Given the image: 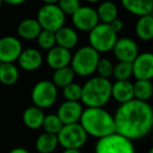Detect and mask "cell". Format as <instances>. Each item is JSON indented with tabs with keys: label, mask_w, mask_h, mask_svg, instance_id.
I'll use <instances>...</instances> for the list:
<instances>
[{
	"label": "cell",
	"mask_w": 153,
	"mask_h": 153,
	"mask_svg": "<svg viewBox=\"0 0 153 153\" xmlns=\"http://www.w3.org/2000/svg\"><path fill=\"white\" fill-rule=\"evenodd\" d=\"M55 36L58 46L63 47L68 51H71L79 43V34L74 28L70 26L64 25L55 33Z\"/></svg>",
	"instance_id": "cell-18"
},
{
	"label": "cell",
	"mask_w": 153,
	"mask_h": 153,
	"mask_svg": "<svg viewBox=\"0 0 153 153\" xmlns=\"http://www.w3.org/2000/svg\"><path fill=\"white\" fill-rule=\"evenodd\" d=\"M113 67H114V64L112 63L111 60L107 59V58H101L98 63L96 72L98 74V76L110 80V78L113 76Z\"/></svg>",
	"instance_id": "cell-32"
},
{
	"label": "cell",
	"mask_w": 153,
	"mask_h": 153,
	"mask_svg": "<svg viewBox=\"0 0 153 153\" xmlns=\"http://www.w3.org/2000/svg\"><path fill=\"white\" fill-rule=\"evenodd\" d=\"M94 153H135V147L132 140L114 132L98 140Z\"/></svg>",
	"instance_id": "cell-8"
},
{
	"label": "cell",
	"mask_w": 153,
	"mask_h": 153,
	"mask_svg": "<svg viewBox=\"0 0 153 153\" xmlns=\"http://www.w3.org/2000/svg\"><path fill=\"white\" fill-rule=\"evenodd\" d=\"M122 5L127 12L140 18L151 15L153 12V1L148 0H123Z\"/></svg>",
	"instance_id": "cell-20"
},
{
	"label": "cell",
	"mask_w": 153,
	"mask_h": 153,
	"mask_svg": "<svg viewBox=\"0 0 153 153\" xmlns=\"http://www.w3.org/2000/svg\"><path fill=\"white\" fill-rule=\"evenodd\" d=\"M44 117H45L44 111L33 105V106L27 107L23 111L22 121H23L24 125L27 128L33 130H37L39 128H42Z\"/></svg>",
	"instance_id": "cell-21"
},
{
	"label": "cell",
	"mask_w": 153,
	"mask_h": 153,
	"mask_svg": "<svg viewBox=\"0 0 153 153\" xmlns=\"http://www.w3.org/2000/svg\"><path fill=\"white\" fill-rule=\"evenodd\" d=\"M148 153H153V146H152V147H151V148H150V149H149Z\"/></svg>",
	"instance_id": "cell-38"
},
{
	"label": "cell",
	"mask_w": 153,
	"mask_h": 153,
	"mask_svg": "<svg viewBox=\"0 0 153 153\" xmlns=\"http://www.w3.org/2000/svg\"><path fill=\"white\" fill-rule=\"evenodd\" d=\"M80 125L88 136L98 140L115 132L113 115L104 108H86L82 113Z\"/></svg>",
	"instance_id": "cell-2"
},
{
	"label": "cell",
	"mask_w": 153,
	"mask_h": 153,
	"mask_svg": "<svg viewBox=\"0 0 153 153\" xmlns=\"http://www.w3.org/2000/svg\"><path fill=\"white\" fill-rule=\"evenodd\" d=\"M71 57H72V53L70 51L56 45L51 51H47L45 60H46L47 65L51 69L58 70V69H61V68L70 66Z\"/></svg>",
	"instance_id": "cell-15"
},
{
	"label": "cell",
	"mask_w": 153,
	"mask_h": 153,
	"mask_svg": "<svg viewBox=\"0 0 153 153\" xmlns=\"http://www.w3.org/2000/svg\"><path fill=\"white\" fill-rule=\"evenodd\" d=\"M113 119L115 132L133 142L145 137L151 132L153 108L148 102L132 100L120 105Z\"/></svg>",
	"instance_id": "cell-1"
},
{
	"label": "cell",
	"mask_w": 153,
	"mask_h": 153,
	"mask_svg": "<svg viewBox=\"0 0 153 153\" xmlns=\"http://www.w3.org/2000/svg\"><path fill=\"white\" fill-rule=\"evenodd\" d=\"M34 106L40 109L51 108L58 99V88L48 80H41L34 85L30 92Z\"/></svg>",
	"instance_id": "cell-9"
},
{
	"label": "cell",
	"mask_w": 153,
	"mask_h": 153,
	"mask_svg": "<svg viewBox=\"0 0 153 153\" xmlns=\"http://www.w3.org/2000/svg\"><path fill=\"white\" fill-rule=\"evenodd\" d=\"M42 32L39 22L36 18H25L17 26V33L19 37L25 40H35Z\"/></svg>",
	"instance_id": "cell-19"
},
{
	"label": "cell",
	"mask_w": 153,
	"mask_h": 153,
	"mask_svg": "<svg viewBox=\"0 0 153 153\" xmlns=\"http://www.w3.org/2000/svg\"><path fill=\"white\" fill-rule=\"evenodd\" d=\"M110 80L101 76H91L82 86L81 102L87 108H104L111 99Z\"/></svg>",
	"instance_id": "cell-3"
},
{
	"label": "cell",
	"mask_w": 153,
	"mask_h": 153,
	"mask_svg": "<svg viewBox=\"0 0 153 153\" xmlns=\"http://www.w3.org/2000/svg\"><path fill=\"white\" fill-rule=\"evenodd\" d=\"M74 76H76V74L74 72V70L71 69L70 66H68V67L55 70L53 74L51 82L57 88H62L63 89L64 87H66V86H68L74 82Z\"/></svg>",
	"instance_id": "cell-26"
},
{
	"label": "cell",
	"mask_w": 153,
	"mask_h": 153,
	"mask_svg": "<svg viewBox=\"0 0 153 153\" xmlns=\"http://www.w3.org/2000/svg\"><path fill=\"white\" fill-rule=\"evenodd\" d=\"M37 40V44L43 51H51L53 47H55L57 45L56 43V36L55 33L48 32V30H43L40 33V35L38 36Z\"/></svg>",
	"instance_id": "cell-30"
},
{
	"label": "cell",
	"mask_w": 153,
	"mask_h": 153,
	"mask_svg": "<svg viewBox=\"0 0 153 153\" xmlns=\"http://www.w3.org/2000/svg\"><path fill=\"white\" fill-rule=\"evenodd\" d=\"M58 143L64 150H80L87 143L88 135L80 123L64 125L57 134Z\"/></svg>",
	"instance_id": "cell-7"
},
{
	"label": "cell",
	"mask_w": 153,
	"mask_h": 153,
	"mask_svg": "<svg viewBox=\"0 0 153 153\" xmlns=\"http://www.w3.org/2000/svg\"><path fill=\"white\" fill-rule=\"evenodd\" d=\"M117 34L109 24L99 23L88 33L89 46L99 53H109L113 49L117 41Z\"/></svg>",
	"instance_id": "cell-6"
},
{
	"label": "cell",
	"mask_w": 153,
	"mask_h": 153,
	"mask_svg": "<svg viewBox=\"0 0 153 153\" xmlns=\"http://www.w3.org/2000/svg\"><path fill=\"white\" fill-rule=\"evenodd\" d=\"M23 51L22 43L15 36L0 38V63H14Z\"/></svg>",
	"instance_id": "cell-12"
},
{
	"label": "cell",
	"mask_w": 153,
	"mask_h": 153,
	"mask_svg": "<svg viewBox=\"0 0 153 153\" xmlns=\"http://www.w3.org/2000/svg\"><path fill=\"white\" fill-rule=\"evenodd\" d=\"M62 153H82L80 150H70V149H67V150H63Z\"/></svg>",
	"instance_id": "cell-37"
},
{
	"label": "cell",
	"mask_w": 153,
	"mask_h": 153,
	"mask_svg": "<svg viewBox=\"0 0 153 153\" xmlns=\"http://www.w3.org/2000/svg\"><path fill=\"white\" fill-rule=\"evenodd\" d=\"M9 153H30L27 149L25 148H21V147H17V148H14L10 151Z\"/></svg>",
	"instance_id": "cell-35"
},
{
	"label": "cell",
	"mask_w": 153,
	"mask_h": 153,
	"mask_svg": "<svg viewBox=\"0 0 153 153\" xmlns=\"http://www.w3.org/2000/svg\"><path fill=\"white\" fill-rule=\"evenodd\" d=\"M133 76L132 63L127 62H117L113 67V78L115 81H129Z\"/></svg>",
	"instance_id": "cell-29"
},
{
	"label": "cell",
	"mask_w": 153,
	"mask_h": 153,
	"mask_svg": "<svg viewBox=\"0 0 153 153\" xmlns=\"http://www.w3.org/2000/svg\"><path fill=\"white\" fill-rule=\"evenodd\" d=\"M100 59V53L98 51L89 45H85L74 51L71 57L70 67L74 74L82 78L90 76L97 71Z\"/></svg>",
	"instance_id": "cell-4"
},
{
	"label": "cell",
	"mask_w": 153,
	"mask_h": 153,
	"mask_svg": "<svg viewBox=\"0 0 153 153\" xmlns=\"http://www.w3.org/2000/svg\"><path fill=\"white\" fill-rule=\"evenodd\" d=\"M134 100L147 102L153 97V83L152 81L136 80L133 83Z\"/></svg>",
	"instance_id": "cell-27"
},
{
	"label": "cell",
	"mask_w": 153,
	"mask_h": 153,
	"mask_svg": "<svg viewBox=\"0 0 153 153\" xmlns=\"http://www.w3.org/2000/svg\"><path fill=\"white\" fill-rule=\"evenodd\" d=\"M5 2L11 5H20L22 3H24V0H7Z\"/></svg>",
	"instance_id": "cell-36"
},
{
	"label": "cell",
	"mask_w": 153,
	"mask_h": 153,
	"mask_svg": "<svg viewBox=\"0 0 153 153\" xmlns=\"http://www.w3.org/2000/svg\"><path fill=\"white\" fill-rule=\"evenodd\" d=\"M135 35L142 41L153 40V16L148 15L140 17L135 23Z\"/></svg>",
	"instance_id": "cell-22"
},
{
	"label": "cell",
	"mask_w": 153,
	"mask_h": 153,
	"mask_svg": "<svg viewBox=\"0 0 153 153\" xmlns=\"http://www.w3.org/2000/svg\"><path fill=\"white\" fill-rule=\"evenodd\" d=\"M112 51L117 61L127 62V63H132L140 55L137 43L133 39L128 37L117 39Z\"/></svg>",
	"instance_id": "cell-11"
},
{
	"label": "cell",
	"mask_w": 153,
	"mask_h": 153,
	"mask_svg": "<svg viewBox=\"0 0 153 153\" xmlns=\"http://www.w3.org/2000/svg\"><path fill=\"white\" fill-rule=\"evenodd\" d=\"M1 5H2V1L0 0V9H1Z\"/></svg>",
	"instance_id": "cell-39"
},
{
	"label": "cell",
	"mask_w": 153,
	"mask_h": 153,
	"mask_svg": "<svg viewBox=\"0 0 153 153\" xmlns=\"http://www.w3.org/2000/svg\"><path fill=\"white\" fill-rule=\"evenodd\" d=\"M109 25L111 26V28H112L113 30H114L117 34H119L120 32H122L123 30V28H124V22H123V20H121V19H119V18H117V19L114 20V21H112L111 22Z\"/></svg>",
	"instance_id": "cell-34"
},
{
	"label": "cell",
	"mask_w": 153,
	"mask_h": 153,
	"mask_svg": "<svg viewBox=\"0 0 153 153\" xmlns=\"http://www.w3.org/2000/svg\"><path fill=\"white\" fill-rule=\"evenodd\" d=\"M152 53H153V48H152Z\"/></svg>",
	"instance_id": "cell-42"
},
{
	"label": "cell",
	"mask_w": 153,
	"mask_h": 153,
	"mask_svg": "<svg viewBox=\"0 0 153 153\" xmlns=\"http://www.w3.org/2000/svg\"><path fill=\"white\" fill-rule=\"evenodd\" d=\"M63 126L64 125L62 124V122L60 121V119L58 117V115L56 114V113L45 114L44 121H43V124H42V128L45 133L57 135Z\"/></svg>",
	"instance_id": "cell-28"
},
{
	"label": "cell",
	"mask_w": 153,
	"mask_h": 153,
	"mask_svg": "<svg viewBox=\"0 0 153 153\" xmlns=\"http://www.w3.org/2000/svg\"><path fill=\"white\" fill-rule=\"evenodd\" d=\"M37 21L43 30L56 33L65 24L66 16L56 1H44L37 12Z\"/></svg>",
	"instance_id": "cell-5"
},
{
	"label": "cell",
	"mask_w": 153,
	"mask_h": 153,
	"mask_svg": "<svg viewBox=\"0 0 153 153\" xmlns=\"http://www.w3.org/2000/svg\"><path fill=\"white\" fill-rule=\"evenodd\" d=\"M133 76L136 80L151 81L153 79V53L152 51L142 53L132 62Z\"/></svg>",
	"instance_id": "cell-13"
},
{
	"label": "cell",
	"mask_w": 153,
	"mask_h": 153,
	"mask_svg": "<svg viewBox=\"0 0 153 153\" xmlns=\"http://www.w3.org/2000/svg\"><path fill=\"white\" fill-rule=\"evenodd\" d=\"M151 140H152V143H153V133H152V135H151Z\"/></svg>",
	"instance_id": "cell-40"
},
{
	"label": "cell",
	"mask_w": 153,
	"mask_h": 153,
	"mask_svg": "<svg viewBox=\"0 0 153 153\" xmlns=\"http://www.w3.org/2000/svg\"><path fill=\"white\" fill-rule=\"evenodd\" d=\"M71 21L76 30L88 33L100 23L96 9L89 5H81L71 16Z\"/></svg>",
	"instance_id": "cell-10"
},
{
	"label": "cell",
	"mask_w": 153,
	"mask_h": 153,
	"mask_svg": "<svg viewBox=\"0 0 153 153\" xmlns=\"http://www.w3.org/2000/svg\"><path fill=\"white\" fill-rule=\"evenodd\" d=\"M63 97L66 101H71V102H80L82 97V86L78 83L72 82L68 86L63 88Z\"/></svg>",
	"instance_id": "cell-31"
},
{
	"label": "cell",
	"mask_w": 153,
	"mask_h": 153,
	"mask_svg": "<svg viewBox=\"0 0 153 153\" xmlns=\"http://www.w3.org/2000/svg\"><path fill=\"white\" fill-rule=\"evenodd\" d=\"M59 146L58 137L55 134L41 133L37 137L35 147L39 153H53Z\"/></svg>",
	"instance_id": "cell-25"
},
{
	"label": "cell",
	"mask_w": 153,
	"mask_h": 153,
	"mask_svg": "<svg viewBox=\"0 0 153 153\" xmlns=\"http://www.w3.org/2000/svg\"><path fill=\"white\" fill-rule=\"evenodd\" d=\"M83 111V106L80 102L64 101L59 106L56 114L58 115L63 125H71V124L80 123Z\"/></svg>",
	"instance_id": "cell-14"
},
{
	"label": "cell",
	"mask_w": 153,
	"mask_h": 153,
	"mask_svg": "<svg viewBox=\"0 0 153 153\" xmlns=\"http://www.w3.org/2000/svg\"><path fill=\"white\" fill-rule=\"evenodd\" d=\"M111 98L120 105L134 100L133 83L130 81H115L111 87Z\"/></svg>",
	"instance_id": "cell-17"
},
{
	"label": "cell",
	"mask_w": 153,
	"mask_h": 153,
	"mask_svg": "<svg viewBox=\"0 0 153 153\" xmlns=\"http://www.w3.org/2000/svg\"><path fill=\"white\" fill-rule=\"evenodd\" d=\"M58 5L62 10V12L65 14V16H72L81 7V3H80L79 0H60L58 2Z\"/></svg>",
	"instance_id": "cell-33"
},
{
	"label": "cell",
	"mask_w": 153,
	"mask_h": 153,
	"mask_svg": "<svg viewBox=\"0 0 153 153\" xmlns=\"http://www.w3.org/2000/svg\"><path fill=\"white\" fill-rule=\"evenodd\" d=\"M152 129H153V119H152Z\"/></svg>",
	"instance_id": "cell-41"
},
{
	"label": "cell",
	"mask_w": 153,
	"mask_h": 153,
	"mask_svg": "<svg viewBox=\"0 0 153 153\" xmlns=\"http://www.w3.org/2000/svg\"><path fill=\"white\" fill-rule=\"evenodd\" d=\"M98 14L99 21L104 24H110L112 21H114L119 15V10L115 3L111 1H104L101 2L96 9Z\"/></svg>",
	"instance_id": "cell-23"
},
{
	"label": "cell",
	"mask_w": 153,
	"mask_h": 153,
	"mask_svg": "<svg viewBox=\"0 0 153 153\" xmlns=\"http://www.w3.org/2000/svg\"><path fill=\"white\" fill-rule=\"evenodd\" d=\"M18 65L25 71H35L39 69L43 63V56L41 51L34 47H28L22 51L18 58Z\"/></svg>",
	"instance_id": "cell-16"
},
{
	"label": "cell",
	"mask_w": 153,
	"mask_h": 153,
	"mask_svg": "<svg viewBox=\"0 0 153 153\" xmlns=\"http://www.w3.org/2000/svg\"><path fill=\"white\" fill-rule=\"evenodd\" d=\"M19 80V69L14 63H0V83L12 86Z\"/></svg>",
	"instance_id": "cell-24"
}]
</instances>
